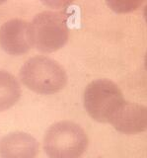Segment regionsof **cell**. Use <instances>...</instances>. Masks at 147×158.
<instances>
[{"mask_svg":"<svg viewBox=\"0 0 147 158\" xmlns=\"http://www.w3.org/2000/svg\"><path fill=\"white\" fill-rule=\"evenodd\" d=\"M19 78L28 89L43 95L59 92L67 83L64 67L46 56H35L27 59L20 68Z\"/></svg>","mask_w":147,"mask_h":158,"instance_id":"1","label":"cell"},{"mask_svg":"<svg viewBox=\"0 0 147 158\" xmlns=\"http://www.w3.org/2000/svg\"><path fill=\"white\" fill-rule=\"evenodd\" d=\"M88 136L78 123L71 121L55 123L43 136V150L48 158H81L88 147Z\"/></svg>","mask_w":147,"mask_h":158,"instance_id":"2","label":"cell"},{"mask_svg":"<svg viewBox=\"0 0 147 158\" xmlns=\"http://www.w3.org/2000/svg\"><path fill=\"white\" fill-rule=\"evenodd\" d=\"M33 47L42 52H53L61 48L69 37L67 16L62 12L43 11L30 23Z\"/></svg>","mask_w":147,"mask_h":158,"instance_id":"3","label":"cell"},{"mask_svg":"<svg viewBox=\"0 0 147 158\" xmlns=\"http://www.w3.org/2000/svg\"><path fill=\"white\" fill-rule=\"evenodd\" d=\"M125 101L119 86L106 78L89 83L83 94L85 110L93 120L99 123H110Z\"/></svg>","mask_w":147,"mask_h":158,"instance_id":"4","label":"cell"},{"mask_svg":"<svg viewBox=\"0 0 147 158\" xmlns=\"http://www.w3.org/2000/svg\"><path fill=\"white\" fill-rule=\"evenodd\" d=\"M0 47L12 56H20L33 48L30 23L23 19H11L0 27Z\"/></svg>","mask_w":147,"mask_h":158,"instance_id":"5","label":"cell"},{"mask_svg":"<svg viewBox=\"0 0 147 158\" xmlns=\"http://www.w3.org/2000/svg\"><path fill=\"white\" fill-rule=\"evenodd\" d=\"M117 131L125 135L142 132L147 127V113L144 105L125 101L110 122Z\"/></svg>","mask_w":147,"mask_h":158,"instance_id":"6","label":"cell"},{"mask_svg":"<svg viewBox=\"0 0 147 158\" xmlns=\"http://www.w3.org/2000/svg\"><path fill=\"white\" fill-rule=\"evenodd\" d=\"M40 144L32 135L12 131L0 138V158H37Z\"/></svg>","mask_w":147,"mask_h":158,"instance_id":"7","label":"cell"},{"mask_svg":"<svg viewBox=\"0 0 147 158\" xmlns=\"http://www.w3.org/2000/svg\"><path fill=\"white\" fill-rule=\"evenodd\" d=\"M22 88L12 73L0 69V113L12 108L20 100Z\"/></svg>","mask_w":147,"mask_h":158,"instance_id":"8","label":"cell"}]
</instances>
